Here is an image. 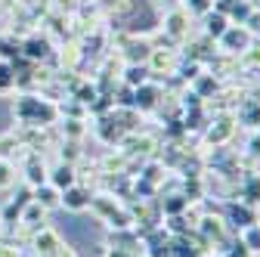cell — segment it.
<instances>
[{
    "mask_svg": "<svg viewBox=\"0 0 260 257\" xmlns=\"http://www.w3.org/2000/svg\"><path fill=\"white\" fill-rule=\"evenodd\" d=\"M16 115L25 121V124H50L56 118V109L38 96H22L19 106H16Z\"/></svg>",
    "mask_w": 260,
    "mask_h": 257,
    "instance_id": "1",
    "label": "cell"
},
{
    "mask_svg": "<svg viewBox=\"0 0 260 257\" xmlns=\"http://www.w3.org/2000/svg\"><path fill=\"white\" fill-rule=\"evenodd\" d=\"M217 44H220L223 53H236V56H242V53L254 44V35H251L245 25H230V28H226L223 35L217 38Z\"/></svg>",
    "mask_w": 260,
    "mask_h": 257,
    "instance_id": "2",
    "label": "cell"
},
{
    "mask_svg": "<svg viewBox=\"0 0 260 257\" xmlns=\"http://www.w3.org/2000/svg\"><path fill=\"white\" fill-rule=\"evenodd\" d=\"M186 22H189V13L183 7H174L168 16H165V31L174 38V41H183L186 38Z\"/></svg>",
    "mask_w": 260,
    "mask_h": 257,
    "instance_id": "3",
    "label": "cell"
},
{
    "mask_svg": "<svg viewBox=\"0 0 260 257\" xmlns=\"http://www.w3.org/2000/svg\"><path fill=\"white\" fill-rule=\"evenodd\" d=\"M202 22H205V35H208V38H214V41H217V38L223 35V31L233 25V22L226 19L220 10H211V13H205V16H202Z\"/></svg>",
    "mask_w": 260,
    "mask_h": 257,
    "instance_id": "4",
    "label": "cell"
},
{
    "mask_svg": "<svg viewBox=\"0 0 260 257\" xmlns=\"http://www.w3.org/2000/svg\"><path fill=\"white\" fill-rule=\"evenodd\" d=\"M62 205L69 208V211H84V208L90 205V199H87V192H84V189L69 186V189H62Z\"/></svg>",
    "mask_w": 260,
    "mask_h": 257,
    "instance_id": "5",
    "label": "cell"
},
{
    "mask_svg": "<svg viewBox=\"0 0 260 257\" xmlns=\"http://www.w3.org/2000/svg\"><path fill=\"white\" fill-rule=\"evenodd\" d=\"M41 208H56V205H62V192L50 183V186H44V189H38V199H35Z\"/></svg>",
    "mask_w": 260,
    "mask_h": 257,
    "instance_id": "6",
    "label": "cell"
},
{
    "mask_svg": "<svg viewBox=\"0 0 260 257\" xmlns=\"http://www.w3.org/2000/svg\"><path fill=\"white\" fill-rule=\"evenodd\" d=\"M230 220H233V227L245 230V227H251V223H254V211L245 208V205H233L230 208Z\"/></svg>",
    "mask_w": 260,
    "mask_h": 257,
    "instance_id": "7",
    "label": "cell"
},
{
    "mask_svg": "<svg viewBox=\"0 0 260 257\" xmlns=\"http://www.w3.org/2000/svg\"><path fill=\"white\" fill-rule=\"evenodd\" d=\"M53 186L62 192V189H69V186H75V171H72V165H59L56 171H53Z\"/></svg>",
    "mask_w": 260,
    "mask_h": 257,
    "instance_id": "8",
    "label": "cell"
},
{
    "mask_svg": "<svg viewBox=\"0 0 260 257\" xmlns=\"http://www.w3.org/2000/svg\"><path fill=\"white\" fill-rule=\"evenodd\" d=\"M242 245L248 248V251H257L260 248V227H245V239H242Z\"/></svg>",
    "mask_w": 260,
    "mask_h": 257,
    "instance_id": "9",
    "label": "cell"
},
{
    "mask_svg": "<svg viewBox=\"0 0 260 257\" xmlns=\"http://www.w3.org/2000/svg\"><path fill=\"white\" fill-rule=\"evenodd\" d=\"M13 180H16L13 165L7 162V158H0V189H10V186H13Z\"/></svg>",
    "mask_w": 260,
    "mask_h": 257,
    "instance_id": "10",
    "label": "cell"
},
{
    "mask_svg": "<svg viewBox=\"0 0 260 257\" xmlns=\"http://www.w3.org/2000/svg\"><path fill=\"white\" fill-rule=\"evenodd\" d=\"M155 90L152 87H146V84H140V90H137V106H143V109H152L155 106Z\"/></svg>",
    "mask_w": 260,
    "mask_h": 257,
    "instance_id": "11",
    "label": "cell"
},
{
    "mask_svg": "<svg viewBox=\"0 0 260 257\" xmlns=\"http://www.w3.org/2000/svg\"><path fill=\"white\" fill-rule=\"evenodd\" d=\"M245 199H248V202H260V174H251V177H248Z\"/></svg>",
    "mask_w": 260,
    "mask_h": 257,
    "instance_id": "12",
    "label": "cell"
},
{
    "mask_svg": "<svg viewBox=\"0 0 260 257\" xmlns=\"http://www.w3.org/2000/svg\"><path fill=\"white\" fill-rule=\"evenodd\" d=\"M25 50H28V56H31V59H44V56H47V44H44V41H38V38H35V41H28V44H25Z\"/></svg>",
    "mask_w": 260,
    "mask_h": 257,
    "instance_id": "13",
    "label": "cell"
},
{
    "mask_svg": "<svg viewBox=\"0 0 260 257\" xmlns=\"http://www.w3.org/2000/svg\"><path fill=\"white\" fill-rule=\"evenodd\" d=\"M242 66H245V69H251V66H260V47H254V44H251V47L242 53Z\"/></svg>",
    "mask_w": 260,
    "mask_h": 257,
    "instance_id": "14",
    "label": "cell"
},
{
    "mask_svg": "<svg viewBox=\"0 0 260 257\" xmlns=\"http://www.w3.org/2000/svg\"><path fill=\"white\" fill-rule=\"evenodd\" d=\"M13 81H16L13 69H10V66H4V62H0V93H7V90L13 87Z\"/></svg>",
    "mask_w": 260,
    "mask_h": 257,
    "instance_id": "15",
    "label": "cell"
},
{
    "mask_svg": "<svg viewBox=\"0 0 260 257\" xmlns=\"http://www.w3.org/2000/svg\"><path fill=\"white\" fill-rule=\"evenodd\" d=\"M245 28L251 31V35H260V7H254V10L248 13V19H245Z\"/></svg>",
    "mask_w": 260,
    "mask_h": 257,
    "instance_id": "16",
    "label": "cell"
},
{
    "mask_svg": "<svg viewBox=\"0 0 260 257\" xmlns=\"http://www.w3.org/2000/svg\"><path fill=\"white\" fill-rule=\"evenodd\" d=\"M257 115H260L257 103H245V109H242V118H245L248 124H260V121H257Z\"/></svg>",
    "mask_w": 260,
    "mask_h": 257,
    "instance_id": "17",
    "label": "cell"
}]
</instances>
